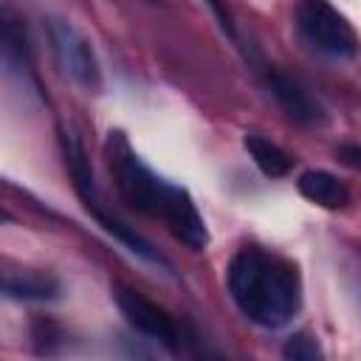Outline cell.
<instances>
[{
  "mask_svg": "<svg viewBox=\"0 0 361 361\" xmlns=\"http://www.w3.org/2000/svg\"><path fill=\"white\" fill-rule=\"evenodd\" d=\"M104 161H107L113 186L135 212H141L152 220H161L166 226V231L192 251H203L209 245V228H206L192 195L183 186L169 183L161 175H155L138 158V152L130 147V141L121 130L107 133Z\"/></svg>",
  "mask_w": 361,
  "mask_h": 361,
  "instance_id": "1",
  "label": "cell"
},
{
  "mask_svg": "<svg viewBox=\"0 0 361 361\" xmlns=\"http://www.w3.org/2000/svg\"><path fill=\"white\" fill-rule=\"evenodd\" d=\"M226 285L240 313L268 330L288 324L302 305L299 268L262 245H243L231 257Z\"/></svg>",
  "mask_w": 361,
  "mask_h": 361,
  "instance_id": "2",
  "label": "cell"
},
{
  "mask_svg": "<svg viewBox=\"0 0 361 361\" xmlns=\"http://www.w3.org/2000/svg\"><path fill=\"white\" fill-rule=\"evenodd\" d=\"M296 25H299V34L305 37V42L324 56L353 59L361 51L353 25L330 0H299Z\"/></svg>",
  "mask_w": 361,
  "mask_h": 361,
  "instance_id": "3",
  "label": "cell"
},
{
  "mask_svg": "<svg viewBox=\"0 0 361 361\" xmlns=\"http://www.w3.org/2000/svg\"><path fill=\"white\" fill-rule=\"evenodd\" d=\"M45 37L51 45V54L62 73L79 85L85 93H99L102 90V65L99 56L90 45V39L68 20L62 17H48L45 20Z\"/></svg>",
  "mask_w": 361,
  "mask_h": 361,
  "instance_id": "4",
  "label": "cell"
},
{
  "mask_svg": "<svg viewBox=\"0 0 361 361\" xmlns=\"http://www.w3.org/2000/svg\"><path fill=\"white\" fill-rule=\"evenodd\" d=\"M113 299L133 330H138L147 338L158 341L161 347L178 353V347H180L178 324L161 305H155L152 299H147L141 290H135L130 285H113Z\"/></svg>",
  "mask_w": 361,
  "mask_h": 361,
  "instance_id": "5",
  "label": "cell"
},
{
  "mask_svg": "<svg viewBox=\"0 0 361 361\" xmlns=\"http://www.w3.org/2000/svg\"><path fill=\"white\" fill-rule=\"evenodd\" d=\"M265 85L271 90V96L276 99V104L285 110L288 118H293L296 124L305 127H322L327 121L324 107L288 73H282L279 68H268L265 71Z\"/></svg>",
  "mask_w": 361,
  "mask_h": 361,
  "instance_id": "6",
  "label": "cell"
},
{
  "mask_svg": "<svg viewBox=\"0 0 361 361\" xmlns=\"http://www.w3.org/2000/svg\"><path fill=\"white\" fill-rule=\"evenodd\" d=\"M59 149H62V161H65V169L71 175V183H73L79 200L93 214L96 209H102V197H99L96 178H93V169H90V161H87V152H85L82 141L73 133L59 130Z\"/></svg>",
  "mask_w": 361,
  "mask_h": 361,
  "instance_id": "7",
  "label": "cell"
},
{
  "mask_svg": "<svg viewBox=\"0 0 361 361\" xmlns=\"http://www.w3.org/2000/svg\"><path fill=\"white\" fill-rule=\"evenodd\" d=\"M3 59H6V68L20 76L23 87L28 85L31 90H39L34 68H31V51H28L25 28L8 8L3 11Z\"/></svg>",
  "mask_w": 361,
  "mask_h": 361,
  "instance_id": "8",
  "label": "cell"
},
{
  "mask_svg": "<svg viewBox=\"0 0 361 361\" xmlns=\"http://www.w3.org/2000/svg\"><path fill=\"white\" fill-rule=\"evenodd\" d=\"M296 189L302 197H307L310 203L322 206V209H344L350 203V189L344 186V180H338L336 175L324 172V169H307L299 175Z\"/></svg>",
  "mask_w": 361,
  "mask_h": 361,
  "instance_id": "9",
  "label": "cell"
},
{
  "mask_svg": "<svg viewBox=\"0 0 361 361\" xmlns=\"http://www.w3.org/2000/svg\"><path fill=\"white\" fill-rule=\"evenodd\" d=\"M243 147H245V152L251 155V161L259 166L262 175H268V178H282V175L290 172V164H293L290 155H288L282 147H276L274 141L262 138L259 133H245V135H243Z\"/></svg>",
  "mask_w": 361,
  "mask_h": 361,
  "instance_id": "10",
  "label": "cell"
},
{
  "mask_svg": "<svg viewBox=\"0 0 361 361\" xmlns=\"http://www.w3.org/2000/svg\"><path fill=\"white\" fill-rule=\"evenodd\" d=\"M3 293L8 299H31V302H45L59 296V282L48 274H6L3 279Z\"/></svg>",
  "mask_w": 361,
  "mask_h": 361,
  "instance_id": "11",
  "label": "cell"
},
{
  "mask_svg": "<svg viewBox=\"0 0 361 361\" xmlns=\"http://www.w3.org/2000/svg\"><path fill=\"white\" fill-rule=\"evenodd\" d=\"M282 355L285 358H293V361H313V358H322V350L316 344V338L310 333H293L285 347H282Z\"/></svg>",
  "mask_w": 361,
  "mask_h": 361,
  "instance_id": "12",
  "label": "cell"
},
{
  "mask_svg": "<svg viewBox=\"0 0 361 361\" xmlns=\"http://www.w3.org/2000/svg\"><path fill=\"white\" fill-rule=\"evenodd\" d=\"M336 155H338L341 164H347V166H353V169L361 172V144H341L336 149Z\"/></svg>",
  "mask_w": 361,
  "mask_h": 361,
  "instance_id": "13",
  "label": "cell"
},
{
  "mask_svg": "<svg viewBox=\"0 0 361 361\" xmlns=\"http://www.w3.org/2000/svg\"><path fill=\"white\" fill-rule=\"evenodd\" d=\"M152 3H158V0H152Z\"/></svg>",
  "mask_w": 361,
  "mask_h": 361,
  "instance_id": "14",
  "label": "cell"
}]
</instances>
